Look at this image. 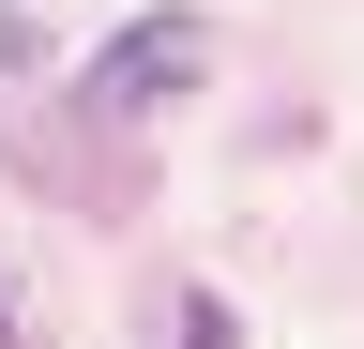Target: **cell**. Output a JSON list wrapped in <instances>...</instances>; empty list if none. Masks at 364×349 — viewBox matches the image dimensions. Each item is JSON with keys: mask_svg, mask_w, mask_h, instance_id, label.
<instances>
[{"mask_svg": "<svg viewBox=\"0 0 364 349\" xmlns=\"http://www.w3.org/2000/svg\"><path fill=\"white\" fill-rule=\"evenodd\" d=\"M198 76H213V31H198V16H136L122 46L91 61V122H152V107L198 92Z\"/></svg>", "mask_w": 364, "mask_h": 349, "instance_id": "obj_1", "label": "cell"}, {"mask_svg": "<svg viewBox=\"0 0 364 349\" xmlns=\"http://www.w3.org/2000/svg\"><path fill=\"white\" fill-rule=\"evenodd\" d=\"M0 349H16V319H0Z\"/></svg>", "mask_w": 364, "mask_h": 349, "instance_id": "obj_2", "label": "cell"}]
</instances>
